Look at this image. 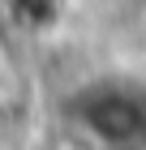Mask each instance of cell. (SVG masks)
I'll use <instances>...</instances> for the list:
<instances>
[{
    "label": "cell",
    "mask_w": 146,
    "mask_h": 150,
    "mask_svg": "<svg viewBox=\"0 0 146 150\" xmlns=\"http://www.w3.org/2000/svg\"><path fill=\"white\" fill-rule=\"evenodd\" d=\"M65 116L103 150H146V86L137 81H90L65 99Z\"/></svg>",
    "instance_id": "6da1fadb"
}]
</instances>
